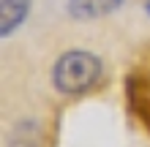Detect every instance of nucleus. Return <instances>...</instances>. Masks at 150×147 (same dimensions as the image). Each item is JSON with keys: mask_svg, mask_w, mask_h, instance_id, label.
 <instances>
[{"mask_svg": "<svg viewBox=\"0 0 150 147\" xmlns=\"http://www.w3.org/2000/svg\"><path fill=\"white\" fill-rule=\"evenodd\" d=\"M101 76V63L98 57L90 55V52H66L63 57L55 63L52 68V82L60 93H68V96H76V93L90 90Z\"/></svg>", "mask_w": 150, "mask_h": 147, "instance_id": "obj_1", "label": "nucleus"}, {"mask_svg": "<svg viewBox=\"0 0 150 147\" xmlns=\"http://www.w3.org/2000/svg\"><path fill=\"white\" fill-rule=\"evenodd\" d=\"M123 0H68V14L76 19H98L117 11Z\"/></svg>", "mask_w": 150, "mask_h": 147, "instance_id": "obj_2", "label": "nucleus"}, {"mask_svg": "<svg viewBox=\"0 0 150 147\" xmlns=\"http://www.w3.org/2000/svg\"><path fill=\"white\" fill-rule=\"evenodd\" d=\"M30 11V0H0V33L11 36Z\"/></svg>", "mask_w": 150, "mask_h": 147, "instance_id": "obj_3", "label": "nucleus"}, {"mask_svg": "<svg viewBox=\"0 0 150 147\" xmlns=\"http://www.w3.org/2000/svg\"><path fill=\"white\" fill-rule=\"evenodd\" d=\"M145 11H147V16H150V0H147V6H145Z\"/></svg>", "mask_w": 150, "mask_h": 147, "instance_id": "obj_4", "label": "nucleus"}]
</instances>
